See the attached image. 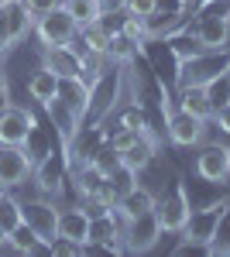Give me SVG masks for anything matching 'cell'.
Here are the masks:
<instances>
[{"mask_svg":"<svg viewBox=\"0 0 230 257\" xmlns=\"http://www.w3.org/2000/svg\"><path fill=\"white\" fill-rule=\"evenodd\" d=\"M35 21L38 14L24 4V0H4L0 4V45L14 48L28 35H35Z\"/></svg>","mask_w":230,"mask_h":257,"instance_id":"cell-1","label":"cell"},{"mask_svg":"<svg viewBox=\"0 0 230 257\" xmlns=\"http://www.w3.org/2000/svg\"><path fill=\"white\" fill-rule=\"evenodd\" d=\"M79 24L72 18V11L65 7V4H58L55 11H48V14H41L35 21V38L41 41V48H58V45H69V41L76 38Z\"/></svg>","mask_w":230,"mask_h":257,"instance_id":"cell-2","label":"cell"},{"mask_svg":"<svg viewBox=\"0 0 230 257\" xmlns=\"http://www.w3.org/2000/svg\"><path fill=\"white\" fill-rule=\"evenodd\" d=\"M230 209V199H216L210 206H203V209H192L189 219H186V226H182V243H199V247H210L213 233H216V223L220 216Z\"/></svg>","mask_w":230,"mask_h":257,"instance_id":"cell-3","label":"cell"},{"mask_svg":"<svg viewBox=\"0 0 230 257\" xmlns=\"http://www.w3.org/2000/svg\"><path fill=\"white\" fill-rule=\"evenodd\" d=\"M162 237H165V230H162L155 209H148L134 219H124V250H131V254H148Z\"/></svg>","mask_w":230,"mask_h":257,"instance_id":"cell-4","label":"cell"},{"mask_svg":"<svg viewBox=\"0 0 230 257\" xmlns=\"http://www.w3.org/2000/svg\"><path fill=\"white\" fill-rule=\"evenodd\" d=\"M35 127H38V120L31 110L14 106V103L0 106V148H24Z\"/></svg>","mask_w":230,"mask_h":257,"instance_id":"cell-5","label":"cell"},{"mask_svg":"<svg viewBox=\"0 0 230 257\" xmlns=\"http://www.w3.org/2000/svg\"><path fill=\"white\" fill-rule=\"evenodd\" d=\"M155 213H158V223H162L165 233H182V226H186V219H189V213H192V202H189L186 185L175 182L172 192H165V196L158 199Z\"/></svg>","mask_w":230,"mask_h":257,"instance_id":"cell-6","label":"cell"},{"mask_svg":"<svg viewBox=\"0 0 230 257\" xmlns=\"http://www.w3.org/2000/svg\"><path fill=\"white\" fill-rule=\"evenodd\" d=\"M165 131H169V141H172L175 148H196V144H203V138H206V120L192 117V113L175 106V110H169Z\"/></svg>","mask_w":230,"mask_h":257,"instance_id":"cell-7","label":"cell"},{"mask_svg":"<svg viewBox=\"0 0 230 257\" xmlns=\"http://www.w3.org/2000/svg\"><path fill=\"white\" fill-rule=\"evenodd\" d=\"M21 219L38 233L41 243H48V240L58 233V206H55V202H48V199L21 202Z\"/></svg>","mask_w":230,"mask_h":257,"instance_id":"cell-8","label":"cell"},{"mask_svg":"<svg viewBox=\"0 0 230 257\" xmlns=\"http://www.w3.org/2000/svg\"><path fill=\"white\" fill-rule=\"evenodd\" d=\"M31 172H35V158L28 155V148H0V185L4 189L24 185Z\"/></svg>","mask_w":230,"mask_h":257,"instance_id":"cell-9","label":"cell"},{"mask_svg":"<svg viewBox=\"0 0 230 257\" xmlns=\"http://www.w3.org/2000/svg\"><path fill=\"white\" fill-rule=\"evenodd\" d=\"M196 175L210 185H227L230 178V155L227 144H206L199 155H196Z\"/></svg>","mask_w":230,"mask_h":257,"instance_id":"cell-10","label":"cell"},{"mask_svg":"<svg viewBox=\"0 0 230 257\" xmlns=\"http://www.w3.org/2000/svg\"><path fill=\"white\" fill-rule=\"evenodd\" d=\"M196 45L199 52H223L230 45V14H210L196 24Z\"/></svg>","mask_w":230,"mask_h":257,"instance_id":"cell-11","label":"cell"},{"mask_svg":"<svg viewBox=\"0 0 230 257\" xmlns=\"http://www.w3.org/2000/svg\"><path fill=\"white\" fill-rule=\"evenodd\" d=\"M48 117H52V123H55L62 148H65V151H72V148H76V134H79V127H83V117H79L69 103H62L58 96L48 103Z\"/></svg>","mask_w":230,"mask_h":257,"instance_id":"cell-12","label":"cell"},{"mask_svg":"<svg viewBox=\"0 0 230 257\" xmlns=\"http://www.w3.org/2000/svg\"><path fill=\"white\" fill-rule=\"evenodd\" d=\"M158 144H162V141H158V134L148 127V131H144V134H141V138H137L134 144L124 151V165H131L134 172H144V168H148V165H155V158H158Z\"/></svg>","mask_w":230,"mask_h":257,"instance_id":"cell-13","label":"cell"},{"mask_svg":"<svg viewBox=\"0 0 230 257\" xmlns=\"http://www.w3.org/2000/svg\"><path fill=\"white\" fill-rule=\"evenodd\" d=\"M58 233L86 243L90 240V209L86 206H65V209H58Z\"/></svg>","mask_w":230,"mask_h":257,"instance_id":"cell-14","label":"cell"},{"mask_svg":"<svg viewBox=\"0 0 230 257\" xmlns=\"http://www.w3.org/2000/svg\"><path fill=\"white\" fill-rule=\"evenodd\" d=\"M155 206H158V196H155L151 189H144V185L137 182L127 196H120V202H117V213H120V219H134V216H141V213L155 209Z\"/></svg>","mask_w":230,"mask_h":257,"instance_id":"cell-15","label":"cell"},{"mask_svg":"<svg viewBox=\"0 0 230 257\" xmlns=\"http://www.w3.org/2000/svg\"><path fill=\"white\" fill-rule=\"evenodd\" d=\"M179 110H186L199 120H213V103L206 96V86H179Z\"/></svg>","mask_w":230,"mask_h":257,"instance_id":"cell-16","label":"cell"},{"mask_svg":"<svg viewBox=\"0 0 230 257\" xmlns=\"http://www.w3.org/2000/svg\"><path fill=\"white\" fill-rule=\"evenodd\" d=\"M58 82H62V79H58L55 72H52L48 65H41L38 72L28 79V96L35 99L38 106H48V103L58 96Z\"/></svg>","mask_w":230,"mask_h":257,"instance_id":"cell-17","label":"cell"},{"mask_svg":"<svg viewBox=\"0 0 230 257\" xmlns=\"http://www.w3.org/2000/svg\"><path fill=\"white\" fill-rule=\"evenodd\" d=\"M7 250H14V254H38V250H48V243H41L38 233L21 219L18 226L7 233Z\"/></svg>","mask_w":230,"mask_h":257,"instance_id":"cell-18","label":"cell"},{"mask_svg":"<svg viewBox=\"0 0 230 257\" xmlns=\"http://www.w3.org/2000/svg\"><path fill=\"white\" fill-rule=\"evenodd\" d=\"M31 175L38 178L41 196H58V189H62V168H58V161H55V155H52V151L38 161V168H35Z\"/></svg>","mask_w":230,"mask_h":257,"instance_id":"cell-19","label":"cell"},{"mask_svg":"<svg viewBox=\"0 0 230 257\" xmlns=\"http://www.w3.org/2000/svg\"><path fill=\"white\" fill-rule=\"evenodd\" d=\"M76 38L86 45V52H103V55H107V48H110V35L100 28V21H93V24H79Z\"/></svg>","mask_w":230,"mask_h":257,"instance_id":"cell-20","label":"cell"},{"mask_svg":"<svg viewBox=\"0 0 230 257\" xmlns=\"http://www.w3.org/2000/svg\"><path fill=\"white\" fill-rule=\"evenodd\" d=\"M107 182L114 185V192H117V202H120V196H127L131 189L137 185V172L131 168V165H117L114 172L107 175Z\"/></svg>","mask_w":230,"mask_h":257,"instance_id":"cell-21","label":"cell"},{"mask_svg":"<svg viewBox=\"0 0 230 257\" xmlns=\"http://www.w3.org/2000/svg\"><path fill=\"white\" fill-rule=\"evenodd\" d=\"M206 96H210L213 110H220V106H227L230 103V69L227 72H220V76H213L206 82Z\"/></svg>","mask_w":230,"mask_h":257,"instance_id":"cell-22","label":"cell"},{"mask_svg":"<svg viewBox=\"0 0 230 257\" xmlns=\"http://www.w3.org/2000/svg\"><path fill=\"white\" fill-rule=\"evenodd\" d=\"M134 55H137V45L131 38H124V35H114V38H110V48H107V59H110V62L127 65Z\"/></svg>","mask_w":230,"mask_h":257,"instance_id":"cell-23","label":"cell"},{"mask_svg":"<svg viewBox=\"0 0 230 257\" xmlns=\"http://www.w3.org/2000/svg\"><path fill=\"white\" fill-rule=\"evenodd\" d=\"M48 254H52V257H83V254H86V243L55 233V237L48 240Z\"/></svg>","mask_w":230,"mask_h":257,"instance_id":"cell-24","label":"cell"},{"mask_svg":"<svg viewBox=\"0 0 230 257\" xmlns=\"http://www.w3.org/2000/svg\"><path fill=\"white\" fill-rule=\"evenodd\" d=\"M90 165H93L96 172H100V175L107 178V175H110V172L117 168V165H124V158H120V151H114L110 144H103V148L96 151L93 158H90Z\"/></svg>","mask_w":230,"mask_h":257,"instance_id":"cell-25","label":"cell"},{"mask_svg":"<svg viewBox=\"0 0 230 257\" xmlns=\"http://www.w3.org/2000/svg\"><path fill=\"white\" fill-rule=\"evenodd\" d=\"M69 11H72V18H76V24H93V21H100V0H69L65 4Z\"/></svg>","mask_w":230,"mask_h":257,"instance_id":"cell-26","label":"cell"},{"mask_svg":"<svg viewBox=\"0 0 230 257\" xmlns=\"http://www.w3.org/2000/svg\"><path fill=\"white\" fill-rule=\"evenodd\" d=\"M210 254H230V209L216 223V233L210 240Z\"/></svg>","mask_w":230,"mask_h":257,"instance_id":"cell-27","label":"cell"},{"mask_svg":"<svg viewBox=\"0 0 230 257\" xmlns=\"http://www.w3.org/2000/svg\"><path fill=\"white\" fill-rule=\"evenodd\" d=\"M158 11H162V4H158V0H124V14H127V18L151 21Z\"/></svg>","mask_w":230,"mask_h":257,"instance_id":"cell-28","label":"cell"},{"mask_svg":"<svg viewBox=\"0 0 230 257\" xmlns=\"http://www.w3.org/2000/svg\"><path fill=\"white\" fill-rule=\"evenodd\" d=\"M18 223H21V202L14 196H4V199H0V226L11 233Z\"/></svg>","mask_w":230,"mask_h":257,"instance_id":"cell-29","label":"cell"},{"mask_svg":"<svg viewBox=\"0 0 230 257\" xmlns=\"http://www.w3.org/2000/svg\"><path fill=\"white\" fill-rule=\"evenodd\" d=\"M124 38H131L141 48V41H148L151 38V31H148V21H141V18H124V31H120Z\"/></svg>","mask_w":230,"mask_h":257,"instance_id":"cell-30","label":"cell"},{"mask_svg":"<svg viewBox=\"0 0 230 257\" xmlns=\"http://www.w3.org/2000/svg\"><path fill=\"white\" fill-rule=\"evenodd\" d=\"M141 134H144V131H137V127H120V131H117V134L107 141V144H110L114 151H120V158H124V151H127V148H131V144H134Z\"/></svg>","mask_w":230,"mask_h":257,"instance_id":"cell-31","label":"cell"},{"mask_svg":"<svg viewBox=\"0 0 230 257\" xmlns=\"http://www.w3.org/2000/svg\"><path fill=\"white\" fill-rule=\"evenodd\" d=\"M120 127H137V131H148L151 123L144 117V110H141V103H131L124 113H120Z\"/></svg>","mask_w":230,"mask_h":257,"instance_id":"cell-32","label":"cell"},{"mask_svg":"<svg viewBox=\"0 0 230 257\" xmlns=\"http://www.w3.org/2000/svg\"><path fill=\"white\" fill-rule=\"evenodd\" d=\"M124 18H127L124 11H107V14H100V28L114 38V35H120V31H124Z\"/></svg>","mask_w":230,"mask_h":257,"instance_id":"cell-33","label":"cell"},{"mask_svg":"<svg viewBox=\"0 0 230 257\" xmlns=\"http://www.w3.org/2000/svg\"><path fill=\"white\" fill-rule=\"evenodd\" d=\"M24 4H28V7H31V11H35V14H48V11H55L58 4H65V0H24Z\"/></svg>","mask_w":230,"mask_h":257,"instance_id":"cell-34","label":"cell"},{"mask_svg":"<svg viewBox=\"0 0 230 257\" xmlns=\"http://www.w3.org/2000/svg\"><path fill=\"white\" fill-rule=\"evenodd\" d=\"M213 123H216V127L230 138V103H227V106H220V110L213 113Z\"/></svg>","mask_w":230,"mask_h":257,"instance_id":"cell-35","label":"cell"},{"mask_svg":"<svg viewBox=\"0 0 230 257\" xmlns=\"http://www.w3.org/2000/svg\"><path fill=\"white\" fill-rule=\"evenodd\" d=\"M11 103V82L4 76V69H0V106H7Z\"/></svg>","mask_w":230,"mask_h":257,"instance_id":"cell-36","label":"cell"},{"mask_svg":"<svg viewBox=\"0 0 230 257\" xmlns=\"http://www.w3.org/2000/svg\"><path fill=\"white\" fill-rule=\"evenodd\" d=\"M100 11H124V0H100Z\"/></svg>","mask_w":230,"mask_h":257,"instance_id":"cell-37","label":"cell"},{"mask_svg":"<svg viewBox=\"0 0 230 257\" xmlns=\"http://www.w3.org/2000/svg\"><path fill=\"white\" fill-rule=\"evenodd\" d=\"M0 250H7V230L0 226Z\"/></svg>","mask_w":230,"mask_h":257,"instance_id":"cell-38","label":"cell"},{"mask_svg":"<svg viewBox=\"0 0 230 257\" xmlns=\"http://www.w3.org/2000/svg\"><path fill=\"white\" fill-rule=\"evenodd\" d=\"M7 52H11V48H4V45H0V69H4V59H7Z\"/></svg>","mask_w":230,"mask_h":257,"instance_id":"cell-39","label":"cell"},{"mask_svg":"<svg viewBox=\"0 0 230 257\" xmlns=\"http://www.w3.org/2000/svg\"><path fill=\"white\" fill-rule=\"evenodd\" d=\"M4 196H7V189H4V185H0V199H4Z\"/></svg>","mask_w":230,"mask_h":257,"instance_id":"cell-40","label":"cell"},{"mask_svg":"<svg viewBox=\"0 0 230 257\" xmlns=\"http://www.w3.org/2000/svg\"><path fill=\"white\" fill-rule=\"evenodd\" d=\"M227 155H230V144H227Z\"/></svg>","mask_w":230,"mask_h":257,"instance_id":"cell-41","label":"cell"},{"mask_svg":"<svg viewBox=\"0 0 230 257\" xmlns=\"http://www.w3.org/2000/svg\"><path fill=\"white\" fill-rule=\"evenodd\" d=\"M0 4H4V0H0Z\"/></svg>","mask_w":230,"mask_h":257,"instance_id":"cell-42","label":"cell"}]
</instances>
